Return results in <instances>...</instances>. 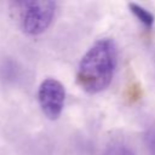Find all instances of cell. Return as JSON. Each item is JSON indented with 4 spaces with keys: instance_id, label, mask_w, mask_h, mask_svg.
<instances>
[{
    "instance_id": "cell-6",
    "label": "cell",
    "mask_w": 155,
    "mask_h": 155,
    "mask_svg": "<svg viewBox=\"0 0 155 155\" xmlns=\"http://www.w3.org/2000/svg\"><path fill=\"white\" fill-rule=\"evenodd\" d=\"M145 143L151 153L155 154V127H151L145 133Z\"/></svg>"
},
{
    "instance_id": "cell-2",
    "label": "cell",
    "mask_w": 155,
    "mask_h": 155,
    "mask_svg": "<svg viewBox=\"0 0 155 155\" xmlns=\"http://www.w3.org/2000/svg\"><path fill=\"white\" fill-rule=\"evenodd\" d=\"M15 6L18 8V21L22 30L29 35L44 33L51 24L56 10V4L46 0L16 2Z\"/></svg>"
},
{
    "instance_id": "cell-4",
    "label": "cell",
    "mask_w": 155,
    "mask_h": 155,
    "mask_svg": "<svg viewBox=\"0 0 155 155\" xmlns=\"http://www.w3.org/2000/svg\"><path fill=\"white\" fill-rule=\"evenodd\" d=\"M128 6H130L131 12H132L145 27L151 28V25H153V23H154V16H153L148 10H145L144 7H142V6H139V5L134 4V2L128 4Z\"/></svg>"
},
{
    "instance_id": "cell-1",
    "label": "cell",
    "mask_w": 155,
    "mask_h": 155,
    "mask_svg": "<svg viewBox=\"0 0 155 155\" xmlns=\"http://www.w3.org/2000/svg\"><path fill=\"white\" fill-rule=\"evenodd\" d=\"M117 63V48L111 39L97 40L82 56L76 73L79 86L87 93L104 91L111 82Z\"/></svg>"
},
{
    "instance_id": "cell-3",
    "label": "cell",
    "mask_w": 155,
    "mask_h": 155,
    "mask_svg": "<svg viewBox=\"0 0 155 155\" xmlns=\"http://www.w3.org/2000/svg\"><path fill=\"white\" fill-rule=\"evenodd\" d=\"M38 98H39V104L45 114L46 117L50 120H56L59 117L63 105H64V99H65V90L64 86L56 79L48 78L45 79L39 87L38 91Z\"/></svg>"
},
{
    "instance_id": "cell-5",
    "label": "cell",
    "mask_w": 155,
    "mask_h": 155,
    "mask_svg": "<svg viewBox=\"0 0 155 155\" xmlns=\"http://www.w3.org/2000/svg\"><path fill=\"white\" fill-rule=\"evenodd\" d=\"M104 155H136L133 149L122 142H114L108 145L104 151Z\"/></svg>"
}]
</instances>
